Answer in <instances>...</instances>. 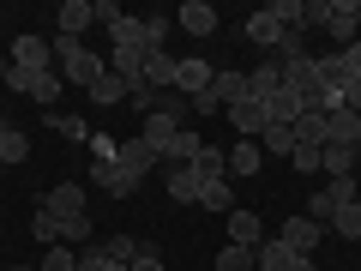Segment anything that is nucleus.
Here are the masks:
<instances>
[{"label":"nucleus","mask_w":361,"mask_h":271,"mask_svg":"<svg viewBox=\"0 0 361 271\" xmlns=\"http://www.w3.org/2000/svg\"><path fill=\"white\" fill-rule=\"evenodd\" d=\"M54 66H61V78H66V85H78V90H90L97 78L109 73V61H97L78 37H61V30H54Z\"/></svg>","instance_id":"nucleus-1"},{"label":"nucleus","mask_w":361,"mask_h":271,"mask_svg":"<svg viewBox=\"0 0 361 271\" xmlns=\"http://www.w3.org/2000/svg\"><path fill=\"white\" fill-rule=\"evenodd\" d=\"M115 169H121V181H127V187H139V181L157 169V151H151L145 139H121V145H115Z\"/></svg>","instance_id":"nucleus-2"},{"label":"nucleus","mask_w":361,"mask_h":271,"mask_svg":"<svg viewBox=\"0 0 361 271\" xmlns=\"http://www.w3.org/2000/svg\"><path fill=\"white\" fill-rule=\"evenodd\" d=\"M13 66H25V73H49V61H54V42L49 37H37V30H25V37L13 42V54H6Z\"/></svg>","instance_id":"nucleus-3"},{"label":"nucleus","mask_w":361,"mask_h":271,"mask_svg":"<svg viewBox=\"0 0 361 271\" xmlns=\"http://www.w3.org/2000/svg\"><path fill=\"white\" fill-rule=\"evenodd\" d=\"M42 205L54 217H85V181H54L49 193H42Z\"/></svg>","instance_id":"nucleus-4"},{"label":"nucleus","mask_w":361,"mask_h":271,"mask_svg":"<svg viewBox=\"0 0 361 271\" xmlns=\"http://www.w3.org/2000/svg\"><path fill=\"white\" fill-rule=\"evenodd\" d=\"M325 37H337L349 49V42H361V18H355V0H331V13H325Z\"/></svg>","instance_id":"nucleus-5"},{"label":"nucleus","mask_w":361,"mask_h":271,"mask_svg":"<svg viewBox=\"0 0 361 271\" xmlns=\"http://www.w3.org/2000/svg\"><path fill=\"white\" fill-rule=\"evenodd\" d=\"M211 78H217V66L199 61V54H187V61L175 66V90H180V97H199V90H211Z\"/></svg>","instance_id":"nucleus-6"},{"label":"nucleus","mask_w":361,"mask_h":271,"mask_svg":"<svg viewBox=\"0 0 361 271\" xmlns=\"http://www.w3.org/2000/svg\"><path fill=\"white\" fill-rule=\"evenodd\" d=\"M229 127L241 133V139H259V133L271 127V109H265V103H253V97H241V103L229 109Z\"/></svg>","instance_id":"nucleus-7"},{"label":"nucleus","mask_w":361,"mask_h":271,"mask_svg":"<svg viewBox=\"0 0 361 271\" xmlns=\"http://www.w3.org/2000/svg\"><path fill=\"white\" fill-rule=\"evenodd\" d=\"M319 235H325V223H313L307 211H301V217H289V223H283V235H277V241L295 247V253H313V247H319Z\"/></svg>","instance_id":"nucleus-8"},{"label":"nucleus","mask_w":361,"mask_h":271,"mask_svg":"<svg viewBox=\"0 0 361 271\" xmlns=\"http://www.w3.org/2000/svg\"><path fill=\"white\" fill-rule=\"evenodd\" d=\"M325 145H343V151H355V145H361V115L331 109V115H325Z\"/></svg>","instance_id":"nucleus-9"},{"label":"nucleus","mask_w":361,"mask_h":271,"mask_svg":"<svg viewBox=\"0 0 361 271\" xmlns=\"http://www.w3.org/2000/svg\"><path fill=\"white\" fill-rule=\"evenodd\" d=\"M199 193H205V181H199L193 163L169 169V199H175V205H199Z\"/></svg>","instance_id":"nucleus-10"},{"label":"nucleus","mask_w":361,"mask_h":271,"mask_svg":"<svg viewBox=\"0 0 361 271\" xmlns=\"http://www.w3.org/2000/svg\"><path fill=\"white\" fill-rule=\"evenodd\" d=\"M175 25L187 30V37H211V30H217V6H211V0H187Z\"/></svg>","instance_id":"nucleus-11"},{"label":"nucleus","mask_w":361,"mask_h":271,"mask_svg":"<svg viewBox=\"0 0 361 271\" xmlns=\"http://www.w3.org/2000/svg\"><path fill=\"white\" fill-rule=\"evenodd\" d=\"M175 54H169V49H151V54H145V85H151V90H175Z\"/></svg>","instance_id":"nucleus-12"},{"label":"nucleus","mask_w":361,"mask_h":271,"mask_svg":"<svg viewBox=\"0 0 361 271\" xmlns=\"http://www.w3.org/2000/svg\"><path fill=\"white\" fill-rule=\"evenodd\" d=\"M229 241H235V247H259V241H265V223H259V211H241V205L229 211Z\"/></svg>","instance_id":"nucleus-13"},{"label":"nucleus","mask_w":361,"mask_h":271,"mask_svg":"<svg viewBox=\"0 0 361 271\" xmlns=\"http://www.w3.org/2000/svg\"><path fill=\"white\" fill-rule=\"evenodd\" d=\"M277 90H283V66H277V61H271V66H253V73H247V97H253V103H271Z\"/></svg>","instance_id":"nucleus-14"},{"label":"nucleus","mask_w":361,"mask_h":271,"mask_svg":"<svg viewBox=\"0 0 361 271\" xmlns=\"http://www.w3.org/2000/svg\"><path fill=\"white\" fill-rule=\"evenodd\" d=\"M259 169H265V151H259V139H241V145L229 151V175H235V181H253Z\"/></svg>","instance_id":"nucleus-15"},{"label":"nucleus","mask_w":361,"mask_h":271,"mask_svg":"<svg viewBox=\"0 0 361 271\" xmlns=\"http://www.w3.org/2000/svg\"><path fill=\"white\" fill-rule=\"evenodd\" d=\"M199 151H205V139H199V133H193V127H180V133H175V139H169V145H163V163H169V169H180V163H193V157H199Z\"/></svg>","instance_id":"nucleus-16"},{"label":"nucleus","mask_w":361,"mask_h":271,"mask_svg":"<svg viewBox=\"0 0 361 271\" xmlns=\"http://www.w3.org/2000/svg\"><path fill=\"white\" fill-rule=\"evenodd\" d=\"M211 97H217L223 109H235L247 97V73H235V66H217V78H211Z\"/></svg>","instance_id":"nucleus-17"},{"label":"nucleus","mask_w":361,"mask_h":271,"mask_svg":"<svg viewBox=\"0 0 361 271\" xmlns=\"http://www.w3.org/2000/svg\"><path fill=\"white\" fill-rule=\"evenodd\" d=\"M175 133H180V121H175V115H145V127H139V139L151 145V151H157V163H163V145L175 139Z\"/></svg>","instance_id":"nucleus-18"},{"label":"nucleus","mask_w":361,"mask_h":271,"mask_svg":"<svg viewBox=\"0 0 361 271\" xmlns=\"http://www.w3.org/2000/svg\"><path fill=\"white\" fill-rule=\"evenodd\" d=\"M54 25H61V37H85V25H97V13H90V0H66Z\"/></svg>","instance_id":"nucleus-19"},{"label":"nucleus","mask_w":361,"mask_h":271,"mask_svg":"<svg viewBox=\"0 0 361 271\" xmlns=\"http://www.w3.org/2000/svg\"><path fill=\"white\" fill-rule=\"evenodd\" d=\"M85 181L97 187V193H109V199H127V193H133L127 181H121V169H115V163H90V169H85Z\"/></svg>","instance_id":"nucleus-20"},{"label":"nucleus","mask_w":361,"mask_h":271,"mask_svg":"<svg viewBox=\"0 0 361 271\" xmlns=\"http://www.w3.org/2000/svg\"><path fill=\"white\" fill-rule=\"evenodd\" d=\"M277 37H283L277 13H271V6H259V13L247 18V42H259V49H277Z\"/></svg>","instance_id":"nucleus-21"},{"label":"nucleus","mask_w":361,"mask_h":271,"mask_svg":"<svg viewBox=\"0 0 361 271\" xmlns=\"http://www.w3.org/2000/svg\"><path fill=\"white\" fill-rule=\"evenodd\" d=\"M295 145H313V151H325V109H301V121L295 127Z\"/></svg>","instance_id":"nucleus-22"},{"label":"nucleus","mask_w":361,"mask_h":271,"mask_svg":"<svg viewBox=\"0 0 361 271\" xmlns=\"http://www.w3.org/2000/svg\"><path fill=\"white\" fill-rule=\"evenodd\" d=\"M25 157H30V139H25V127L0 121V169H6V163H25Z\"/></svg>","instance_id":"nucleus-23"},{"label":"nucleus","mask_w":361,"mask_h":271,"mask_svg":"<svg viewBox=\"0 0 361 271\" xmlns=\"http://www.w3.org/2000/svg\"><path fill=\"white\" fill-rule=\"evenodd\" d=\"M319 175H325V181L355 175V151H343V145H325V151H319Z\"/></svg>","instance_id":"nucleus-24"},{"label":"nucleus","mask_w":361,"mask_h":271,"mask_svg":"<svg viewBox=\"0 0 361 271\" xmlns=\"http://www.w3.org/2000/svg\"><path fill=\"white\" fill-rule=\"evenodd\" d=\"M199 181H229V151H217V145H205V151L193 157Z\"/></svg>","instance_id":"nucleus-25"},{"label":"nucleus","mask_w":361,"mask_h":271,"mask_svg":"<svg viewBox=\"0 0 361 271\" xmlns=\"http://www.w3.org/2000/svg\"><path fill=\"white\" fill-rule=\"evenodd\" d=\"M90 103H97V109H115V103H127V78L103 73L97 85H90Z\"/></svg>","instance_id":"nucleus-26"},{"label":"nucleus","mask_w":361,"mask_h":271,"mask_svg":"<svg viewBox=\"0 0 361 271\" xmlns=\"http://www.w3.org/2000/svg\"><path fill=\"white\" fill-rule=\"evenodd\" d=\"M109 42H115V49H133V54H145V18H121V25L109 30Z\"/></svg>","instance_id":"nucleus-27"},{"label":"nucleus","mask_w":361,"mask_h":271,"mask_svg":"<svg viewBox=\"0 0 361 271\" xmlns=\"http://www.w3.org/2000/svg\"><path fill=\"white\" fill-rule=\"evenodd\" d=\"M217 271H259V247H223L217 253Z\"/></svg>","instance_id":"nucleus-28"},{"label":"nucleus","mask_w":361,"mask_h":271,"mask_svg":"<svg viewBox=\"0 0 361 271\" xmlns=\"http://www.w3.org/2000/svg\"><path fill=\"white\" fill-rule=\"evenodd\" d=\"M259 151H265V157H289V151H295V133H289V127H277V121H271V127L259 133Z\"/></svg>","instance_id":"nucleus-29"},{"label":"nucleus","mask_w":361,"mask_h":271,"mask_svg":"<svg viewBox=\"0 0 361 271\" xmlns=\"http://www.w3.org/2000/svg\"><path fill=\"white\" fill-rule=\"evenodd\" d=\"M169 30H175V18H169V13H145V54L169 49Z\"/></svg>","instance_id":"nucleus-30"},{"label":"nucleus","mask_w":361,"mask_h":271,"mask_svg":"<svg viewBox=\"0 0 361 271\" xmlns=\"http://www.w3.org/2000/svg\"><path fill=\"white\" fill-rule=\"evenodd\" d=\"M355 193H361V181H355V175H337V181H325V199H331V211L355 205Z\"/></svg>","instance_id":"nucleus-31"},{"label":"nucleus","mask_w":361,"mask_h":271,"mask_svg":"<svg viewBox=\"0 0 361 271\" xmlns=\"http://www.w3.org/2000/svg\"><path fill=\"white\" fill-rule=\"evenodd\" d=\"M30 229H37L42 247H61V217H54L49 205H37V217H30Z\"/></svg>","instance_id":"nucleus-32"},{"label":"nucleus","mask_w":361,"mask_h":271,"mask_svg":"<svg viewBox=\"0 0 361 271\" xmlns=\"http://www.w3.org/2000/svg\"><path fill=\"white\" fill-rule=\"evenodd\" d=\"M37 271H78V247H66V241L49 247V253L37 259Z\"/></svg>","instance_id":"nucleus-33"},{"label":"nucleus","mask_w":361,"mask_h":271,"mask_svg":"<svg viewBox=\"0 0 361 271\" xmlns=\"http://www.w3.org/2000/svg\"><path fill=\"white\" fill-rule=\"evenodd\" d=\"M277 61H307V30H283V37H277Z\"/></svg>","instance_id":"nucleus-34"},{"label":"nucleus","mask_w":361,"mask_h":271,"mask_svg":"<svg viewBox=\"0 0 361 271\" xmlns=\"http://www.w3.org/2000/svg\"><path fill=\"white\" fill-rule=\"evenodd\" d=\"M199 205H205V211H223V217H229V211H235V199H229V181H205Z\"/></svg>","instance_id":"nucleus-35"},{"label":"nucleus","mask_w":361,"mask_h":271,"mask_svg":"<svg viewBox=\"0 0 361 271\" xmlns=\"http://www.w3.org/2000/svg\"><path fill=\"white\" fill-rule=\"evenodd\" d=\"M331 229L343 235V241H361V205H343V211H331Z\"/></svg>","instance_id":"nucleus-36"},{"label":"nucleus","mask_w":361,"mask_h":271,"mask_svg":"<svg viewBox=\"0 0 361 271\" xmlns=\"http://www.w3.org/2000/svg\"><path fill=\"white\" fill-rule=\"evenodd\" d=\"M61 241L66 247H90V211L85 217H61Z\"/></svg>","instance_id":"nucleus-37"},{"label":"nucleus","mask_w":361,"mask_h":271,"mask_svg":"<svg viewBox=\"0 0 361 271\" xmlns=\"http://www.w3.org/2000/svg\"><path fill=\"white\" fill-rule=\"evenodd\" d=\"M37 78H42V73H25V66H6V85H0V90H13V97H30V90H37Z\"/></svg>","instance_id":"nucleus-38"},{"label":"nucleus","mask_w":361,"mask_h":271,"mask_svg":"<svg viewBox=\"0 0 361 271\" xmlns=\"http://www.w3.org/2000/svg\"><path fill=\"white\" fill-rule=\"evenodd\" d=\"M49 127L61 133V139H90V127H85L78 115H49Z\"/></svg>","instance_id":"nucleus-39"},{"label":"nucleus","mask_w":361,"mask_h":271,"mask_svg":"<svg viewBox=\"0 0 361 271\" xmlns=\"http://www.w3.org/2000/svg\"><path fill=\"white\" fill-rule=\"evenodd\" d=\"M61 85H66L61 73H42V78H37V90H30V103H54V97H61Z\"/></svg>","instance_id":"nucleus-40"},{"label":"nucleus","mask_w":361,"mask_h":271,"mask_svg":"<svg viewBox=\"0 0 361 271\" xmlns=\"http://www.w3.org/2000/svg\"><path fill=\"white\" fill-rule=\"evenodd\" d=\"M289 169H301V175H319V151H313V145H295V151H289Z\"/></svg>","instance_id":"nucleus-41"},{"label":"nucleus","mask_w":361,"mask_h":271,"mask_svg":"<svg viewBox=\"0 0 361 271\" xmlns=\"http://www.w3.org/2000/svg\"><path fill=\"white\" fill-rule=\"evenodd\" d=\"M109 259H121V265H133V253H139V247H133V235H109Z\"/></svg>","instance_id":"nucleus-42"},{"label":"nucleus","mask_w":361,"mask_h":271,"mask_svg":"<svg viewBox=\"0 0 361 271\" xmlns=\"http://www.w3.org/2000/svg\"><path fill=\"white\" fill-rule=\"evenodd\" d=\"M337 66H343V78H361V42H349V49H337Z\"/></svg>","instance_id":"nucleus-43"},{"label":"nucleus","mask_w":361,"mask_h":271,"mask_svg":"<svg viewBox=\"0 0 361 271\" xmlns=\"http://www.w3.org/2000/svg\"><path fill=\"white\" fill-rule=\"evenodd\" d=\"M90 13H97V25H109V30H115L121 18H127V13L115 6V0H90Z\"/></svg>","instance_id":"nucleus-44"},{"label":"nucleus","mask_w":361,"mask_h":271,"mask_svg":"<svg viewBox=\"0 0 361 271\" xmlns=\"http://www.w3.org/2000/svg\"><path fill=\"white\" fill-rule=\"evenodd\" d=\"M337 103H343L349 115H361V78H343V90H337Z\"/></svg>","instance_id":"nucleus-45"},{"label":"nucleus","mask_w":361,"mask_h":271,"mask_svg":"<svg viewBox=\"0 0 361 271\" xmlns=\"http://www.w3.org/2000/svg\"><path fill=\"white\" fill-rule=\"evenodd\" d=\"M325 13H331V0H307V30H325Z\"/></svg>","instance_id":"nucleus-46"},{"label":"nucleus","mask_w":361,"mask_h":271,"mask_svg":"<svg viewBox=\"0 0 361 271\" xmlns=\"http://www.w3.org/2000/svg\"><path fill=\"white\" fill-rule=\"evenodd\" d=\"M6 66H13V61H6V54H0V85H6Z\"/></svg>","instance_id":"nucleus-47"},{"label":"nucleus","mask_w":361,"mask_h":271,"mask_svg":"<svg viewBox=\"0 0 361 271\" xmlns=\"http://www.w3.org/2000/svg\"><path fill=\"white\" fill-rule=\"evenodd\" d=\"M109 271H133V265H121V259H109Z\"/></svg>","instance_id":"nucleus-48"},{"label":"nucleus","mask_w":361,"mask_h":271,"mask_svg":"<svg viewBox=\"0 0 361 271\" xmlns=\"http://www.w3.org/2000/svg\"><path fill=\"white\" fill-rule=\"evenodd\" d=\"M0 271H37V265H0Z\"/></svg>","instance_id":"nucleus-49"},{"label":"nucleus","mask_w":361,"mask_h":271,"mask_svg":"<svg viewBox=\"0 0 361 271\" xmlns=\"http://www.w3.org/2000/svg\"><path fill=\"white\" fill-rule=\"evenodd\" d=\"M355 18H361V0H355Z\"/></svg>","instance_id":"nucleus-50"},{"label":"nucleus","mask_w":361,"mask_h":271,"mask_svg":"<svg viewBox=\"0 0 361 271\" xmlns=\"http://www.w3.org/2000/svg\"><path fill=\"white\" fill-rule=\"evenodd\" d=\"M355 163H361V145H355Z\"/></svg>","instance_id":"nucleus-51"},{"label":"nucleus","mask_w":361,"mask_h":271,"mask_svg":"<svg viewBox=\"0 0 361 271\" xmlns=\"http://www.w3.org/2000/svg\"><path fill=\"white\" fill-rule=\"evenodd\" d=\"M355 205H361V193H355Z\"/></svg>","instance_id":"nucleus-52"}]
</instances>
